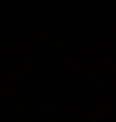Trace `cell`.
I'll return each mask as SVG.
<instances>
[]
</instances>
